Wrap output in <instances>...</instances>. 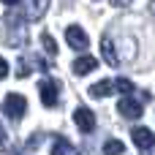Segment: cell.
Instances as JSON below:
<instances>
[{
	"label": "cell",
	"instance_id": "obj_19",
	"mask_svg": "<svg viewBox=\"0 0 155 155\" xmlns=\"http://www.w3.org/2000/svg\"><path fill=\"white\" fill-rule=\"evenodd\" d=\"M128 3H131V0H112V5H117V8H120V5H128Z\"/></svg>",
	"mask_w": 155,
	"mask_h": 155
},
{
	"label": "cell",
	"instance_id": "obj_9",
	"mask_svg": "<svg viewBox=\"0 0 155 155\" xmlns=\"http://www.w3.org/2000/svg\"><path fill=\"white\" fill-rule=\"evenodd\" d=\"M112 90H114V82H109V79H101V82H95L87 93L93 95V98H106V95H112Z\"/></svg>",
	"mask_w": 155,
	"mask_h": 155
},
{
	"label": "cell",
	"instance_id": "obj_8",
	"mask_svg": "<svg viewBox=\"0 0 155 155\" xmlns=\"http://www.w3.org/2000/svg\"><path fill=\"white\" fill-rule=\"evenodd\" d=\"M101 54H104V60H106L112 68H117V65H120V57H117L114 44H112V38H109V35H104V38H101Z\"/></svg>",
	"mask_w": 155,
	"mask_h": 155
},
{
	"label": "cell",
	"instance_id": "obj_5",
	"mask_svg": "<svg viewBox=\"0 0 155 155\" xmlns=\"http://www.w3.org/2000/svg\"><path fill=\"white\" fill-rule=\"evenodd\" d=\"M117 112H120V114H123L125 120H139V117H142V104L125 95V98H123V101L117 104Z\"/></svg>",
	"mask_w": 155,
	"mask_h": 155
},
{
	"label": "cell",
	"instance_id": "obj_20",
	"mask_svg": "<svg viewBox=\"0 0 155 155\" xmlns=\"http://www.w3.org/2000/svg\"><path fill=\"white\" fill-rule=\"evenodd\" d=\"M3 3H5V5H16L19 0H3Z\"/></svg>",
	"mask_w": 155,
	"mask_h": 155
},
{
	"label": "cell",
	"instance_id": "obj_4",
	"mask_svg": "<svg viewBox=\"0 0 155 155\" xmlns=\"http://www.w3.org/2000/svg\"><path fill=\"white\" fill-rule=\"evenodd\" d=\"M74 123H76V128H79V131L93 134V131H95V114H93V109L79 106V109L74 112Z\"/></svg>",
	"mask_w": 155,
	"mask_h": 155
},
{
	"label": "cell",
	"instance_id": "obj_11",
	"mask_svg": "<svg viewBox=\"0 0 155 155\" xmlns=\"http://www.w3.org/2000/svg\"><path fill=\"white\" fill-rule=\"evenodd\" d=\"M52 153H54V155H74V153H76V147H74L68 139H63V136H60V139L52 144Z\"/></svg>",
	"mask_w": 155,
	"mask_h": 155
},
{
	"label": "cell",
	"instance_id": "obj_14",
	"mask_svg": "<svg viewBox=\"0 0 155 155\" xmlns=\"http://www.w3.org/2000/svg\"><path fill=\"white\" fill-rule=\"evenodd\" d=\"M114 87H117L120 93H125V95H128V93H134V82H131V79H123V76L114 82Z\"/></svg>",
	"mask_w": 155,
	"mask_h": 155
},
{
	"label": "cell",
	"instance_id": "obj_12",
	"mask_svg": "<svg viewBox=\"0 0 155 155\" xmlns=\"http://www.w3.org/2000/svg\"><path fill=\"white\" fill-rule=\"evenodd\" d=\"M41 46L46 49V54H57V44H54V38H52L49 33H44V35H41Z\"/></svg>",
	"mask_w": 155,
	"mask_h": 155
},
{
	"label": "cell",
	"instance_id": "obj_21",
	"mask_svg": "<svg viewBox=\"0 0 155 155\" xmlns=\"http://www.w3.org/2000/svg\"><path fill=\"white\" fill-rule=\"evenodd\" d=\"M150 14H155V0H150Z\"/></svg>",
	"mask_w": 155,
	"mask_h": 155
},
{
	"label": "cell",
	"instance_id": "obj_13",
	"mask_svg": "<svg viewBox=\"0 0 155 155\" xmlns=\"http://www.w3.org/2000/svg\"><path fill=\"white\" fill-rule=\"evenodd\" d=\"M104 153H125V144L117 142V139H109V142L104 144Z\"/></svg>",
	"mask_w": 155,
	"mask_h": 155
},
{
	"label": "cell",
	"instance_id": "obj_17",
	"mask_svg": "<svg viewBox=\"0 0 155 155\" xmlns=\"http://www.w3.org/2000/svg\"><path fill=\"white\" fill-rule=\"evenodd\" d=\"M0 150H11L8 142H5V131H3V125H0Z\"/></svg>",
	"mask_w": 155,
	"mask_h": 155
},
{
	"label": "cell",
	"instance_id": "obj_18",
	"mask_svg": "<svg viewBox=\"0 0 155 155\" xmlns=\"http://www.w3.org/2000/svg\"><path fill=\"white\" fill-rule=\"evenodd\" d=\"M139 98H142L144 104H150V101H153V93H147V90H142V93H139Z\"/></svg>",
	"mask_w": 155,
	"mask_h": 155
},
{
	"label": "cell",
	"instance_id": "obj_10",
	"mask_svg": "<svg viewBox=\"0 0 155 155\" xmlns=\"http://www.w3.org/2000/svg\"><path fill=\"white\" fill-rule=\"evenodd\" d=\"M46 5H49V0H27V16L30 19H41L46 14Z\"/></svg>",
	"mask_w": 155,
	"mask_h": 155
},
{
	"label": "cell",
	"instance_id": "obj_6",
	"mask_svg": "<svg viewBox=\"0 0 155 155\" xmlns=\"http://www.w3.org/2000/svg\"><path fill=\"white\" fill-rule=\"evenodd\" d=\"M95 68H98V60L90 57V54H79V57L74 60V74H76V76H87V74L95 71Z\"/></svg>",
	"mask_w": 155,
	"mask_h": 155
},
{
	"label": "cell",
	"instance_id": "obj_7",
	"mask_svg": "<svg viewBox=\"0 0 155 155\" xmlns=\"http://www.w3.org/2000/svg\"><path fill=\"white\" fill-rule=\"evenodd\" d=\"M65 38H68V44L74 49H87V44H90V38H87V33L82 27H68L65 30Z\"/></svg>",
	"mask_w": 155,
	"mask_h": 155
},
{
	"label": "cell",
	"instance_id": "obj_1",
	"mask_svg": "<svg viewBox=\"0 0 155 155\" xmlns=\"http://www.w3.org/2000/svg\"><path fill=\"white\" fill-rule=\"evenodd\" d=\"M3 112H5L11 120H22L25 112H27V101H25V95H19V93L5 95V101H3Z\"/></svg>",
	"mask_w": 155,
	"mask_h": 155
},
{
	"label": "cell",
	"instance_id": "obj_2",
	"mask_svg": "<svg viewBox=\"0 0 155 155\" xmlns=\"http://www.w3.org/2000/svg\"><path fill=\"white\" fill-rule=\"evenodd\" d=\"M38 93H41V104L46 106V109H52V106H57V82L54 79H41V84H38Z\"/></svg>",
	"mask_w": 155,
	"mask_h": 155
},
{
	"label": "cell",
	"instance_id": "obj_15",
	"mask_svg": "<svg viewBox=\"0 0 155 155\" xmlns=\"http://www.w3.org/2000/svg\"><path fill=\"white\" fill-rule=\"evenodd\" d=\"M16 76H19V79L30 76V63H27V60H19V63H16Z\"/></svg>",
	"mask_w": 155,
	"mask_h": 155
},
{
	"label": "cell",
	"instance_id": "obj_3",
	"mask_svg": "<svg viewBox=\"0 0 155 155\" xmlns=\"http://www.w3.org/2000/svg\"><path fill=\"white\" fill-rule=\"evenodd\" d=\"M131 136H134V144H136V150H142V153H150L155 147V134L150 131V128H134L131 131Z\"/></svg>",
	"mask_w": 155,
	"mask_h": 155
},
{
	"label": "cell",
	"instance_id": "obj_16",
	"mask_svg": "<svg viewBox=\"0 0 155 155\" xmlns=\"http://www.w3.org/2000/svg\"><path fill=\"white\" fill-rule=\"evenodd\" d=\"M8 76V63H5V57L0 54V79H5Z\"/></svg>",
	"mask_w": 155,
	"mask_h": 155
}]
</instances>
